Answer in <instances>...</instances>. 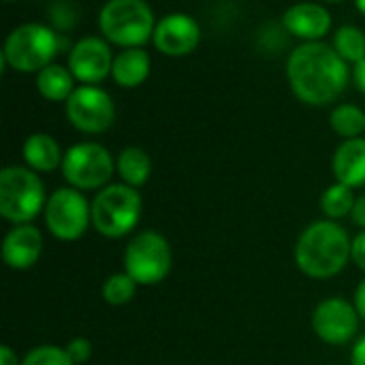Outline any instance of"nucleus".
I'll use <instances>...</instances> for the list:
<instances>
[{
	"instance_id": "obj_1",
	"label": "nucleus",
	"mask_w": 365,
	"mask_h": 365,
	"mask_svg": "<svg viewBox=\"0 0 365 365\" xmlns=\"http://www.w3.org/2000/svg\"><path fill=\"white\" fill-rule=\"evenodd\" d=\"M287 77L293 94L312 107L340 98L349 83L346 60L327 43L310 41L293 49L287 62Z\"/></svg>"
},
{
	"instance_id": "obj_2",
	"label": "nucleus",
	"mask_w": 365,
	"mask_h": 365,
	"mask_svg": "<svg viewBox=\"0 0 365 365\" xmlns=\"http://www.w3.org/2000/svg\"><path fill=\"white\" fill-rule=\"evenodd\" d=\"M351 244L353 240L346 229L336 220H317L297 237L295 263L308 278H334L346 267L351 259Z\"/></svg>"
},
{
	"instance_id": "obj_3",
	"label": "nucleus",
	"mask_w": 365,
	"mask_h": 365,
	"mask_svg": "<svg viewBox=\"0 0 365 365\" xmlns=\"http://www.w3.org/2000/svg\"><path fill=\"white\" fill-rule=\"evenodd\" d=\"M45 186L30 167H4L0 171V216L11 225H28L45 212Z\"/></svg>"
},
{
	"instance_id": "obj_4",
	"label": "nucleus",
	"mask_w": 365,
	"mask_h": 365,
	"mask_svg": "<svg viewBox=\"0 0 365 365\" xmlns=\"http://www.w3.org/2000/svg\"><path fill=\"white\" fill-rule=\"evenodd\" d=\"M141 210L143 203L137 188L124 182L107 184L92 201V227L109 240L124 237L139 225Z\"/></svg>"
},
{
	"instance_id": "obj_5",
	"label": "nucleus",
	"mask_w": 365,
	"mask_h": 365,
	"mask_svg": "<svg viewBox=\"0 0 365 365\" xmlns=\"http://www.w3.org/2000/svg\"><path fill=\"white\" fill-rule=\"evenodd\" d=\"M103 36L122 47H141L154 36V13L145 0H107L98 13Z\"/></svg>"
},
{
	"instance_id": "obj_6",
	"label": "nucleus",
	"mask_w": 365,
	"mask_h": 365,
	"mask_svg": "<svg viewBox=\"0 0 365 365\" xmlns=\"http://www.w3.org/2000/svg\"><path fill=\"white\" fill-rule=\"evenodd\" d=\"M58 53V36L43 24H21L9 32L2 47V62L17 73H41Z\"/></svg>"
},
{
	"instance_id": "obj_7",
	"label": "nucleus",
	"mask_w": 365,
	"mask_h": 365,
	"mask_svg": "<svg viewBox=\"0 0 365 365\" xmlns=\"http://www.w3.org/2000/svg\"><path fill=\"white\" fill-rule=\"evenodd\" d=\"M173 265V252L165 235L156 231L137 233L124 250V272L139 287L160 284Z\"/></svg>"
},
{
	"instance_id": "obj_8",
	"label": "nucleus",
	"mask_w": 365,
	"mask_h": 365,
	"mask_svg": "<svg viewBox=\"0 0 365 365\" xmlns=\"http://www.w3.org/2000/svg\"><path fill=\"white\" fill-rule=\"evenodd\" d=\"M62 175L77 190H101L109 184L115 163L107 148L94 141L75 143L64 152Z\"/></svg>"
},
{
	"instance_id": "obj_9",
	"label": "nucleus",
	"mask_w": 365,
	"mask_h": 365,
	"mask_svg": "<svg viewBox=\"0 0 365 365\" xmlns=\"http://www.w3.org/2000/svg\"><path fill=\"white\" fill-rule=\"evenodd\" d=\"M45 225L49 233L60 242L79 240L92 225V203L81 195V190L68 186L58 188L45 205Z\"/></svg>"
},
{
	"instance_id": "obj_10",
	"label": "nucleus",
	"mask_w": 365,
	"mask_h": 365,
	"mask_svg": "<svg viewBox=\"0 0 365 365\" xmlns=\"http://www.w3.org/2000/svg\"><path fill=\"white\" fill-rule=\"evenodd\" d=\"M66 118L77 130L98 135L111 128L115 120V105L105 90L96 86H81L75 88L66 101Z\"/></svg>"
},
{
	"instance_id": "obj_11",
	"label": "nucleus",
	"mask_w": 365,
	"mask_h": 365,
	"mask_svg": "<svg viewBox=\"0 0 365 365\" xmlns=\"http://www.w3.org/2000/svg\"><path fill=\"white\" fill-rule=\"evenodd\" d=\"M359 321L361 317L355 304L342 297H329L312 312V329L317 338L331 346L349 344L359 331Z\"/></svg>"
},
{
	"instance_id": "obj_12",
	"label": "nucleus",
	"mask_w": 365,
	"mask_h": 365,
	"mask_svg": "<svg viewBox=\"0 0 365 365\" xmlns=\"http://www.w3.org/2000/svg\"><path fill=\"white\" fill-rule=\"evenodd\" d=\"M113 66V56L109 45L98 36H86L68 53V71L83 86L103 81Z\"/></svg>"
},
{
	"instance_id": "obj_13",
	"label": "nucleus",
	"mask_w": 365,
	"mask_h": 365,
	"mask_svg": "<svg viewBox=\"0 0 365 365\" xmlns=\"http://www.w3.org/2000/svg\"><path fill=\"white\" fill-rule=\"evenodd\" d=\"M154 47L171 58L188 56L197 49L201 41L199 24L186 13H169L165 15L154 30Z\"/></svg>"
},
{
	"instance_id": "obj_14",
	"label": "nucleus",
	"mask_w": 365,
	"mask_h": 365,
	"mask_svg": "<svg viewBox=\"0 0 365 365\" xmlns=\"http://www.w3.org/2000/svg\"><path fill=\"white\" fill-rule=\"evenodd\" d=\"M43 252V233L32 225H13L2 240V259L6 267L24 272L36 265Z\"/></svg>"
},
{
	"instance_id": "obj_15",
	"label": "nucleus",
	"mask_w": 365,
	"mask_h": 365,
	"mask_svg": "<svg viewBox=\"0 0 365 365\" xmlns=\"http://www.w3.org/2000/svg\"><path fill=\"white\" fill-rule=\"evenodd\" d=\"M282 21H284V28L291 34L304 38L306 43L323 38L329 32V28H331L329 11L325 6L317 4V2L293 4L291 9H287Z\"/></svg>"
},
{
	"instance_id": "obj_16",
	"label": "nucleus",
	"mask_w": 365,
	"mask_h": 365,
	"mask_svg": "<svg viewBox=\"0 0 365 365\" xmlns=\"http://www.w3.org/2000/svg\"><path fill=\"white\" fill-rule=\"evenodd\" d=\"M334 175L340 184L355 188L365 186V139H344L331 160Z\"/></svg>"
},
{
	"instance_id": "obj_17",
	"label": "nucleus",
	"mask_w": 365,
	"mask_h": 365,
	"mask_svg": "<svg viewBox=\"0 0 365 365\" xmlns=\"http://www.w3.org/2000/svg\"><path fill=\"white\" fill-rule=\"evenodd\" d=\"M113 81L120 88H137L150 75V53L141 47H128L113 58Z\"/></svg>"
},
{
	"instance_id": "obj_18",
	"label": "nucleus",
	"mask_w": 365,
	"mask_h": 365,
	"mask_svg": "<svg viewBox=\"0 0 365 365\" xmlns=\"http://www.w3.org/2000/svg\"><path fill=\"white\" fill-rule=\"evenodd\" d=\"M24 160L26 165L36 173H49L58 167H62L64 154L60 152V145L53 137L45 133H34L24 141Z\"/></svg>"
},
{
	"instance_id": "obj_19",
	"label": "nucleus",
	"mask_w": 365,
	"mask_h": 365,
	"mask_svg": "<svg viewBox=\"0 0 365 365\" xmlns=\"http://www.w3.org/2000/svg\"><path fill=\"white\" fill-rule=\"evenodd\" d=\"M115 171L120 173L124 184H128L133 188H141L150 180L152 158H150V154L143 148L128 145L115 158Z\"/></svg>"
},
{
	"instance_id": "obj_20",
	"label": "nucleus",
	"mask_w": 365,
	"mask_h": 365,
	"mask_svg": "<svg viewBox=\"0 0 365 365\" xmlns=\"http://www.w3.org/2000/svg\"><path fill=\"white\" fill-rule=\"evenodd\" d=\"M73 73L60 64H49L36 75V88L43 98L47 101H68V96L75 92L73 88Z\"/></svg>"
},
{
	"instance_id": "obj_21",
	"label": "nucleus",
	"mask_w": 365,
	"mask_h": 365,
	"mask_svg": "<svg viewBox=\"0 0 365 365\" xmlns=\"http://www.w3.org/2000/svg\"><path fill=\"white\" fill-rule=\"evenodd\" d=\"M357 203V197L351 186L346 184H331L323 195H321V210L329 220H340L344 216L353 214V207Z\"/></svg>"
},
{
	"instance_id": "obj_22",
	"label": "nucleus",
	"mask_w": 365,
	"mask_h": 365,
	"mask_svg": "<svg viewBox=\"0 0 365 365\" xmlns=\"http://www.w3.org/2000/svg\"><path fill=\"white\" fill-rule=\"evenodd\" d=\"M331 128L342 139H357L365 133V113L357 105H338L329 118Z\"/></svg>"
},
{
	"instance_id": "obj_23",
	"label": "nucleus",
	"mask_w": 365,
	"mask_h": 365,
	"mask_svg": "<svg viewBox=\"0 0 365 365\" xmlns=\"http://www.w3.org/2000/svg\"><path fill=\"white\" fill-rule=\"evenodd\" d=\"M334 49L346 62H361L365 58V34L357 26H342L334 36Z\"/></svg>"
},
{
	"instance_id": "obj_24",
	"label": "nucleus",
	"mask_w": 365,
	"mask_h": 365,
	"mask_svg": "<svg viewBox=\"0 0 365 365\" xmlns=\"http://www.w3.org/2000/svg\"><path fill=\"white\" fill-rule=\"evenodd\" d=\"M137 287H139V284H137L126 272H122V274H111V276L105 280V284H103V299H105L109 306H124V304H128V302L135 297Z\"/></svg>"
},
{
	"instance_id": "obj_25",
	"label": "nucleus",
	"mask_w": 365,
	"mask_h": 365,
	"mask_svg": "<svg viewBox=\"0 0 365 365\" xmlns=\"http://www.w3.org/2000/svg\"><path fill=\"white\" fill-rule=\"evenodd\" d=\"M21 365H75L68 357L66 349L53 346V344H43L26 353L21 359Z\"/></svg>"
},
{
	"instance_id": "obj_26",
	"label": "nucleus",
	"mask_w": 365,
	"mask_h": 365,
	"mask_svg": "<svg viewBox=\"0 0 365 365\" xmlns=\"http://www.w3.org/2000/svg\"><path fill=\"white\" fill-rule=\"evenodd\" d=\"M64 349L75 365L86 364L92 357V342L88 338H73Z\"/></svg>"
},
{
	"instance_id": "obj_27",
	"label": "nucleus",
	"mask_w": 365,
	"mask_h": 365,
	"mask_svg": "<svg viewBox=\"0 0 365 365\" xmlns=\"http://www.w3.org/2000/svg\"><path fill=\"white\" fill-rule=\"evenodd\" d=\"M351 261L365 272V231H361L359 235L353 237V244H351Z\"/></svg>"
},
{
	"instance_id": "obj_28",
	"label": "nucleus",
	"mask_w": 365,
	"mask_h": 365,
	"mask_svg": "<svg viewBox=\"0 0 365 365\" xmlns=\"http://www.w3.org/2000/svg\"><path fill=\"white\" fill-rule=\"evenodd\" d=\"M351 365H365V334L359 336V340L351 351Z\"/></svg>"
},
{
	"instance_id": "obj_29",
	"label": "nucleus",
	"mask_w": 365,
	"mask_h": 365,
	"mask_svg": "<svg viewBox=\"0 0 365 365\" xmlns=\"http://www.w3.org/2000/svg\"><path fill=\"white\" fill-rule=\"evenodd\" d=\"M351 218H353V222H355V225H359V227L365 231V195H361V197L357 199V203H355V207H353Z\"/></svg>"
},
{
	"instance_id": "obj_30",
	"label": "nucleus",
	"mask_w": 365,
	"mask_h": 365,
	"mask_svg": "<svg viewBox=\"0 0 365 365\" xmlns=\"http://www.w3.org/2000/svg\"><path fill=\"white\" fill-rule=\"evenodd\" d=\"M355 308L361 317V321L365 323V278L359 282L357 291H355Z\"/></svg>"
},
{
	"instance_id": "obj_31",
	"label": "nucleus",
	"mask_w": 365,
	"mask_h": 365,
	"mask_svg": "<svg viewBox=\"0 0 365 365\" xmlns=\"http://www.w3.org/2000/svg\"><path fill=\"white\" fill-rule=\"evenodd\" d=\"M0 365H21V361H19L17 355L11 351V346L2 344V346H0Z\"/></svg>"
},
{
	"instance_id": "obj_32",
	"label": "nucleus",
	"mask_w": 365,
	"mask_h": 365,
	"mask_svg": "<svg viewBox=\"0 0 365 365\" xmlns=\"http://www.w3.org/2000/svg\"><path fill=\"white\" fill-rule=\"evenodd\" d=\"M355 83H357V88L365 94V58L361 62L355 64Z\"/></svg>"
},
{
	"instance_id": "obj_33",
	"label": "nucleus",
	"mask_w": 365,
	"mask_h": 365,
	"mask_svg": "<svg viewBox=\"0 0 365 365\" xmlns=\"http://www.w3.org/2000/svg\"><path fill=\"white\" fill-rule=\"evenodd\" d=\"M355 2H357V9L365 15V0H355Z\"/></svg>"
},
{
	"instance_id": "obj_34",
	"label": "nucleus",
	"mask_w": 365,
	"mask_h": 365,
	"mask_svg": "<svg viewBox=\"0 0 365 365\" xmlns=\"http://www.w3.org/2000/svg\"><path fill=\"white\" fill-rule=\"evenodd\" d=\"M323 2H340V0H323Z\"/></svg>"
},
{
	"instance_id": "obj_35",
	"label": "nucleus",
	"mask_w": 365,
	"mask_h": 365,
	"mask_svg": "<svg viewBox=\"0 0 365 365\" xmlns=\"http://www.w3.org/2000/svg\"><path fill=\"white\" fill-rule=\"evenodd\" d=\"M4 2H13V0H4Z\"/></svg>"
}]
</instances>
